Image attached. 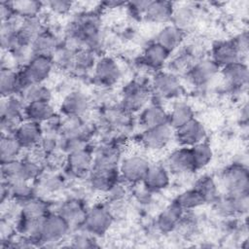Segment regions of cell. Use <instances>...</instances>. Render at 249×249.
<instances>
[{
  "label": "cell",
  "mask_w": 249,
  "mask_h": 249,
  "mask_svg": "<svg viewBox=\"0 0 249 249\" xmlns=\"http://www.w3.org/2000/svg\"><path fill=\"white\" fill-rule=\"evenodd\" d=\"M21 148V145L15 135H3L0 142L1 162L4 163L15 160Z\"/></svg>",
  "instance_id": "28"
},
{
  "label": "cell",
  "mask_w": 249,
  "mask_h": 249,
  "mask_svg": "<svg viewBox=\"0 0 249 249\" xmlns=\"http://www.w3.org/2000/svg\"><path fill=\"white\" fill-rule=\"evenodd\" d=\"M11 4H12L15 14L18 15L19 17H21L23 18L37 17V15L42 7L41 2L31 1V0L16 1V2H11Z\"/></svg>",
  "instance_id": "34"
},
{
  "label": "cell",
  "mask_w": 249,
  "mask_h": 249,
  "mask_svg": "<svg viewBox=\"0 0 249 249\" xmlns=\"http://www.w3.org/2000/svg\"><path fill=\"white\" fill-rule=\"evenodd\" d=\"M169 52L158 43H153L149 45L143 53L144 63L151 68L161 67L168 57Z\"/></svg>",
  "instance_id": "23"
},
{
  "label": "cell",
  "mask_w": 249,
  "mask_h": 249,
  "mask_svg": "<svg viewBox=\"0 0 249 249\" xmlns=\"http://www.w3.org/2000/svg\"><path fill=\"white\" fill-rule=\"evenodd\" d=\"M195 168L199 169L206 166L212 160V150L207 143L200 142L191 148Z\"/></svg>",
  "instance_id": "31"
},
{
  "label": "cell",
  "mask_w": 249,
  "mask_h": 249,
  "mask_svg": "<svg viewBox=\"0 0 249 249\" xmlns=\"http://www.w3.org/2000/svg\"><path fill=\"white\" fill-rule=\"evenodd\" d=\"M140 123L146 129H149L163 124H168V115L161 107L153 105L143 111L140 117Z\"/></svg>",
  "instance_id": "24"
},
{
  "label": "cell",
  "mask_w": 249,
  "mask_h": 249,
  "mask_svg": "<svg viewBox=\"0 0 249 249\" xmlns=\"http://www.w3.org/2000/svg\"><path fill=\"white\" fill-rule=\"evenodd\" d=\"M24 114L29 121L36 123L47 122L53 118V109L49 101H36L27 103Z\"/></svg>",
  "instance_id": "21"
},
{
  "label": "cell",
  "mask_w": 249,
  "mask_h": 249,
  "mask_svg": "<svg viewBox=\"0 0 249 249\" xmlns=\"http://www.w3.org/2000/svg\"><path fill=\"white\" fill-rule=\"evenodd\" d=\"M143 182L149 191L164 189L169 183L168 171L165 167L160 165H150Z\"/></svg>",
  "instance_id": "17"
},
{
  "label": "cell",
  "mask_w": 249,
  "mask_h": 249,
  "mask_svg": "<svg viewBox=\"0 0 249 249\" xmlns=\"http://www.w3.org/2000/svg\"><path fill=\"white\" fill-rule=\"evenodd\" d=\"M88 108L89 100L87 96L81 92H72L68 94L61 104V110L69 117H79L84 114Z\"/></svg>",
  "instance_id": "20"
},
{
  "label": "cell",
  "mask_w": 249,
  "mask_h": 249,
  "mask_svg": "<svg viewBox=\"0 0 249 249\" xmlns=\"http://www.w3.org/2000/svg\"><path fill=\"white\" fill-rule=\"evenodd\" d=\"M69 223L61 215L45 217L38 229L34 238L44 242L57 241L67 232Z\"/></svg>",
  "instance_id": "3"
},
{
  "label": "cell",
  "mask_w": 249,
  "mask_h": 249,
  "mask_svg": "<svg viewBox=\"0 0 249 249\" xmlns=\"http://www.w3.org/2000/svg\"><path fill=\"white\" fill-rule=\"evenodd\" d=\"M222 184L229 196L248 195L249 175L247 169L239 164L228 167L222 175Z\"/></svg>",
  "instance_id": "2"
},
{
  "label": "cell",
  "mask_w": 249,
  "mask_h": 249,
  "mask_svg": "<svg viewBox=\"0 0 249 249\" xmlns=\"http://www.w3.org/2000/svg\"><path fill=\"white\" fill-rule=\"evenodd\" d=\"M18 89H20L18 74L10 68H2L0 74V91L2 96H12Z\"/></svg>",
  "instance_id": "27"
},
{
  "label": "cell",
  "mask_w": 249,
  "mask_h": 249,
  "mask_svg": "<svg viewBox=\"0 0 249 249\" xmlns=\"http://www.w3.org/2000/svg\"><path fill=\"white\" fill-rule=\"evenodd\" d=\"M184 38V32L174 25L165 26L157 36V41L159 45L163 47L169 53L174 51L182 42Z\"/></svg>",
  "instance_id": "22"
},
{
  "label": "cell",
  "mask_w": 249,
  "mask_h": 249,
  "mask_svg": "<svg viewBox=\"0 0 249 249\" xmlns=\"http://www.w3.org/2000/svg\"><path fill=\"white\" fill-rule=\"evenodd\" d=\"M14 135L22 148H30L40 144L42 140V129L39 123L28 120L18 126Z\"/></svg>",
  "instance_id": "11"
},
{
  "label": "cell",
  "mask_w": 249,
  "mask_h": 249,
  "mask_svg": "<svg viewBox=\"0 0 249 249\" xmlns=\"http://www.w3.org/2000/svg\"><path fill=\"white\" fill-rule=\"evenodd\" d=\"M172 3L167 1H150L145 11L148 20L154 22H165L171 19L173 15Z\"/></svg>",
  "instance_id": "18"
},
{
  "label": "cell",
  "mask_w": 249,
  "mask_h": 249,
  "mask_svg": "<svg viewBox=\"0 0 249 249\" xmlns=\"http://www.w3.org/2000/svg\"><path fill=\"white\" fill-rule=\"evenodd\" d=\"M120 75V69L112 58L104 57L97 62L94 78L100 85L112 86L118 81Z\"/></svg>",
  "instance_id": "13"
},
{
  "label": "cell",
  "mask_w": 249,
  "mask_h": 249,
  "mask_svg": "<svg viewBox=\"0 0 249 249\" xmlns=\"http://www.w3.org/2000/svg\"><path fill=\"white\" fill-rule=\"evenodd\" d=\"M53 61L50 56L35 55L18 73L20 89L31 85L41 84L51 73Z\"/></svg>",
  "instance_id": "1"
},
{
  "label": "cell",
  "mask_w": 249,
  "mask_h": 249,
  "mask_svg": "<svg viewBox=\"0 0 249 249\" xmlns=\"http://www.w3.org/2000/svg\"><path fill=\"white\" fill-rule=\"evenodd\" d=\"M166 165L167 169L174 174H184L196 170L191 149L187 147L172 152L167 158Z\"/></svg>",
  "instance_id": "9"
},
{
  "label": "cell",
  "mask_w": 249,
  "mask_h": 249,
  "mask_svg": "<svg viewBox=\"0 0 249 249\" xmlns=\"http://www.w3.org/2000/svg\"><path fill=\"white\" fill-rule=\"evenodd\" d=\"M196 191H197L203 199L206 201H210L216 198L217 196V187L214 182V180L211 177L203 176L199 178L194 188Z\"/></svg>",
  "instance_id": "36"
},
{
  "label": "cell",
  "mask_w": 249,
  "mask_h": 249,
  "mask_svg": "<svg viewBox=\"0 0 249 249\" xmlns=\"http://www.w3.org/2000/svg\"><path fill=\"white\" fill-rule=\"evenodd\" d=\"M183 210L176 200L169 204L159 216L158 226L160 230L168 232L175 229L183 216Z\"/></svg>",
  "instance_id": "16"
},
{
  "label": "cell",
  "mask_w": 249,
  "mask_h": 249,
  "mask_svg": "<svg viewBox=\"0 0 249 249\" xmlns=\"http://www.w3.org/2000/svg\"><path fill=\"white\" fill-rule=\"evenodd\" d=\"M82 213V207L77 201H68L61 208L60 214L68 223L70 221H75Z\"/></svg>",
  "instance_id": "40"
},
{
  "label": "cell",
  "mask_w": 249,
  "mask_h": 249,
  "mask_svg": "<svg viewBox=\"0 0 249 249\" xmlns=\"http://www.w3.org/2000/svg\"><path fill=\"white\" fill-rule=\"evenodd\" d=\"M193 119L194 112L192 108L185 103H179L173 107L171 113L168 115V124L171 127L177 129Z\"/></svg>",
  "instance_id": "29"
},
{
  "label": "cell",
  "mask_w": 249,
  "mask_h": 249,
  "mask_svg": "<svg viewBox=\"0 0 249 249\" xmlns=\"http://www.w3.org/2000/svg\"><path fill=\"white\" fill-rule=\"evenodd\" d=\"M153 88L158 95L165 98L177 96L181 90L179 81L170 73L157 74L153 81Z\"/></svg>",
  "instance_id": "12"
},
{
  "label": "cell",
  "mask_w": 249,
  "mask_h": 249,
  "mask_svg": "<svg viewBox=\"0 0 249 249\" xmlns=\"http://www.w3.org/2000/svg\"><path fill=\"white\" fill-rule=\"evenodd\" d=\"M172 135L171 126L168 124H163L149 129L142 134V144L151 150H159L167 145Z\"/></svg>",
  "instance_id": "8"
},
{
  "label": "cell",
  "mask_w": 249,
  "mask_h": 249,
  "mask_svg": "<svg viewBox=\"0 0 249 249\" xmlns=\"http://www.w3.org/2000/svg\"><path fill=\"white\" fill-rule=\"evenodd\" d=\"M46 204L38 199H29L23 206L22 219L29 221H40L46 217Z\"/></svg>",
  "instance_id": "32"
},
{
  "label": "cell",
  "mask_w": 249,
  "mask_h": 249,
  "mask_svg": "<svg viewBox=\"0 0 249 249\" xmlns=\"http://www.w3.org/2000/svg\"><path fill=\"white\" fill-rule=\"evenodd\" d=\"M112 223V216L106 208L96 206L88 212L84 218V225L88 231L101 235L109 229Z\"/></svg>",
  "instance_id": "5"
},
{
  "label": "cell",
  "mask_w": 249,
  "mask_h": 249,
  "mask_svg": "<svg viewBox=\"0 0 249 249\" xmlns=\"http://www.w3.org/2000/svg\"><path fill=\"white\" fill-rule=\"evenodd\" d=\"M149 98L148 89L140 83L132 82L124 90L123 106L126 111H137L141 109Z\"/></svg>",
  "instance_id": "6"
},
{
  "label": "cell",
  "mask_w": 249,
  "mask_h": 249,
  "mask_svg": "<svg viewBox=\"0 0 249 249\" xmlns=\"http://www.w3.org/2000/svg\"><path fill=\"white\" fill-rule=\"evenodd\" d=\"M58 43L53 34L49 31L44 30L32 43L31 50L35 55H43V56H50L54 53L57 50Z\"/></svg>",
  "instance_id": "19"
},
{
  "label": "cell",
  "mask_w": 249,
  "mask_h": 249,
  "mask_svg": "<svg viewBox=\"0 0 249 249\" xmlns=\"http://www.w3.org/2000/svg\"><path fill=\"white\" fill-rule=\"evenodd\" d=\"M176 137L183 146L193 147L203 141L205 130L198 121L193 119L176 129Z\"/></svg>",
  "instance_id": "10"
},
{
  "label": "cell",
  "mask_w": 249,
  "mask_h": 249,
  "mask_svg": "<svg viewBox=\"0 0 249 249\" xmlns=\"http://www.w3.org/2000/svg\"><path fill=\"white\" fill-rule=\"evenodd\" d=\"M49 7L51 10L57 14H65L67 13L71 6L72 3L69 1H63V0H55V1H51L48 3Z\"/></svg>",
  "instance_id": "42"
},
{
  "label": "cell",
  "mask_w": 249,
  "mask_h": 249,
  "mask_svg": "<svg viewBox=\"0 0 249 249\" xmlns=\"http://www.w3.org/2000/svg\"><path fill=\"white\" fill-rule=\"evenodd\" d=\"M219 70V66L212 59H203L195 64L189 71L190 80L201 86L211 80Z\"/></svg>",
  "instance_id": "14"
},
{
  "label": "cell",
  "mask_w": 249,
  "mask_h": 249,
  "mask_svg": "<svg viewBox=\"0 0 249 249\" xmlns=\"http://www.w3.org/2000/svg\"><path fill=\"white\" fill-rule=\"evenodd\" d=\"M171 19L174 22L173 25L184 32L185 29L189 28L193 24L195 20V14L191 8L182 7L176 11H173Z\"/></svg>",
  "instance_id": "37"
},
{
  "label": "cell",
  "mask_w": 249,
  "mask_h": 249,
  "mask_svg": "<svg viewBox=\"0 0 249 249\" xmlns=\"http://www.w3.org/2000/svg\"><path fill=\"white\" fill-rule=\"evenodd\" d=\"M115 169H94L91 176V185L99 191H110L116 182Z\"/></svg>",
  "instance_id": "30"
},
{
  "label": "cell",
  "mask_w": 249,
  "mask_h": 249,
  "mask_svg": "<svg viewBox=\"0 0 249 249\" xmlns=\"http://www.w3.org/2000/svg\"><path fill=\"white\" fill-rule=\"evenodd\" d=\"M149 167L150 163L144 157L133 155L123 160L120 173L126 182L135 184L139 181H143Z\"/></svg>",
  "instance_id": "4"
},
{
  "label": "cell",
  "mask_w": 249,
  "mask_h": 249,
  "mask_svg": "<svg viewBox=\"0 0 249 249\" xmlns=\"http://www.w3.org/2000/svg\"><path fill=\"white\" fill-rule=\"evenodd\" d=\"M8 191L15 198H18L19 200H24V201L29 200L30 195L32 193V190L27 184V181H21V180L10 182V188Z\"/></svg>",
  "instance_id": "39"
},
{
  "label": "cell",
  "mask_w": 249,
  "mask_h": 249,
  "mask_svg": "<svg viewBox=\"0 0 249 249\" xmlns=\"http://www.w3.org/2000/svg\"><path fill=\"white\" fill-rule=\"evenodd\" d=\"M241 52L239 51L234 40L218 43L212 52V60L220 67L240 62Z\"/></svg>",
  "instance_id": "7"
},
{
  "label": "cell",
  "mask_w": 249,
  "mask_h": 249,
  "mask_svg": "<svg viewBox=\"0 0 249 249\" xmlns=\"http://www.w3.org/2000/svg\"><path fill=\"white\" fill-rule=\"evenodd\" d=\"M176 201L180 204V206L183 209H192L205 202L201 195L195 189L181 194L176 199Z\"/></svg>",
  "instance_id": "38"
},
{
  "label": "cell",
  "mask_w": 249,
  "mask_h": 249,
  "mask_svg": "<svg viewBox=\"0 0 249 249\" xmlns=\"http://www.w3.org/2000/svg\"><path fill=\"white\" fill-rule=\"evenodd\" d=\"M92 158L89 153L83 149H79L70 153L68 157V165L70 170L77 174L82 175L89 171L91 165Z\"/></svg>",
  "instance_id": "25"
},
{
  "label": "cell",
  "mask_w": 249,
  "mask_h": 249,
  "mask_svg": "<svg viewBox=\"0 0 249 249\" xmlns=\"http://www.w3.org/2000/svg\"><path fill=\"white\" fill-rule=\"evenodd\" d=\"M22 99L27 103L36 101H49L51 98L50 90L41 84L31 85L22 89Z\"/></svg>",
  "instance_id": "33"
},
{
  "label": "cell",
  "mask_w": 249,
  "mask_h": 249,
  "mask_svg": "<svg viewBox=\"0 0 249 249\" xmlns=\"http://www.w3.org/2000/svg\"><path fill=\"white\" fill-rule=\"evenodd\" d=\"M222 74L228 86L231 88H240L245 86L248 81L247 66L241 61L223 67Z\"/></svg>",
  "instance_id": "15"
},
{
  "label": "cell",
  "mask_w": 249,
  "mask_h": 249,
  "mask_svg": "<svg viewBox=\"0 0 249 249\" xmlns=\"http://www.w3.org/2000/svg\"><path fill=\"white\" fill-rule=\"evenodd\" d=\"M92 61H93V58H92L90 53L86 52V51L79 52L73 58L74 65L77 68L82 69V70H85V69L90 67V65L92 64Z\"/></svg>",
  "instance_id": "41"
},
{
  "label": "cell",
  "mask_w": 249,
  "mask_h": 249,
  "mask_svg": "<svg viewBox=\"0 0 249 249\" xmlns=\"http://www.w3.org/2000/svg\"><path fill=\"white\" fill-rule=\"evenodd\" d=\"M4 98L5 99L2 100L0 107L2 119L18 123V119L21 117V114L24 113L25 107L19 99L14 96H8Z\"/></svg>",
  "instance_id": "26"
},
{
  "label": "cell",
  "mask_w": 249,
  "mask_h": 249,
  "mask_svg": "<svg viewBox=\"0 0 249 249\" xmlns=\"http://www.w3.org/2000/svg\"><path fill=\"white\" fill-rule=\"evenodd\" d=\"M118 161V151L114 148H107L97 154L94 160V169H115Z\"/></svg>",
  "instance_id": "35"
}]
</instances>
